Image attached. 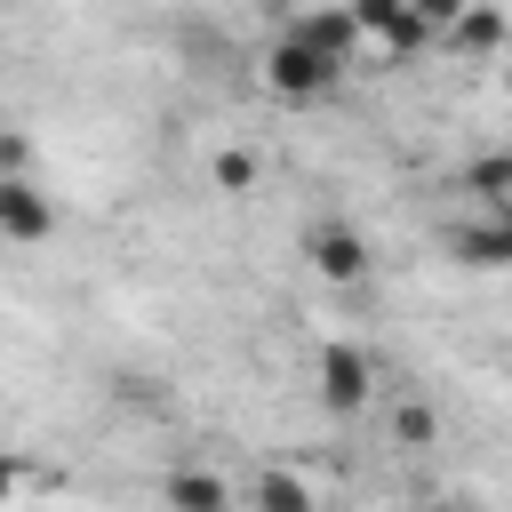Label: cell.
<instances>
[{
	"mask_svg": "<svg viewBox=\"0 0 512 512\" xmlns=\"http://www.w3.org/2000/svg\"><path fill=\"white\" fill-rule=\"evenodd\" d=\"M312 384H320V408H328V416H360V408L376 400V352L328 336V344L312 352Z\"/></svg>",
	"mask_w": 512,
	"mask_h": 512,
	"instance_id": "6da1fadb",
	"label": "cell"
},
{
	"mask_svg": "<svg viewBox=\"0 0 512 512\" xmlns=\"http://www.w3.org/2000/svg\"><path fill=\"white\" fill-rule=\"evenodd\" d=\"M256 72H264V88H272L280 104H320V96H336V88H344V72H336V64H320V56H312L304 40H288V32L264 48V64H256Z\"/></svg>",
	"mask_w": 512,
	"mask_h": 512,
	"instance_id": "7a4b0ae2",
	"label": "cell"
},
{
	"mask_svg": "<svg viewBox=\"0 0 512 512\" xmlns=\"http://www.w3.org/2000/svg\"><path fill=\"white\" fill-rule=\"evenodd\" d=\"M304 264L328 280V288H360L368 280V240H360V224H344V216H320L312 232H304Z\"/></svg>",
	"mask_w": 512,
	"mask_h": 512,
	"instance_id": "3957f363",
	"label": "cell"
},
{
	"mask_svg": "<svg viewBox=\"0 0 512 512\" xmlns=\"http://www.w3.org/2000/svg\"><path fill=\"white\" fill-rule=\"evenodd\" d=\"M344 16H352V24H360V40H376V48L392 56V64H400V56H424V48H432V32H424V24L408 16V0H344Z\"/></svg>",
	"mask_w": 512,
	"mask_h": 512,
	"instance_id": "277c9868",
	"label": "cell"
},
{
	"mask_svg": "<svg viewBox=\"0 0 512 512\" xmlns=\"http://www.w3.org/2000/svg\"><path fill=\"white\" fill-rule=\"evenodd\" d=\"M288 40H304V48H312L320 64H336V72H352V64H360V48H368V40H360V24L344 16V0H328V8H304V16L288 24Z\"/></svg>",
	"mask_w": 512,
	"mask_h": 512,
	"instance_id": "5b68a950",
	"label": "cell"
},
{
	"mask_svg": "<svg viewBox=\"0 0 512 512\" xmlns=\"http://www.w3.org/2000/svg\"><path fill=\"white\" fill-rule=\"evenodd\" d=\"M56 232V200L32 176H0V240L8 248H40Z\"/></svg>",
	"mask_w": 512,
	"mask_h": 512,
	"instance_id": "8992f818",
	"label": "cell"
},
{
	"mask_svg": "<svg viewBox=\"0 0 512 512\" xmlns=\"http://www.w3.org/2000/svg\"><path fill=\"white\" fill-rule=\"evenodd\" d=\"M448 256L464 272H504L512 264V216H456L448 224Z\"/></svg>",
	"mask_w": 512,
	"mask_h": 512,
	"instance_id": "52a82bcc",
	"label": "cell"
},
{
	"mask_svg": "<svg viewBox=\"0 0 512 512\" xmlns=\"http://www.w3.org/2000/svg\"><path fill=\"white\" fill-rule=\"evenodd\" d=\"M160 504L168 512H232V480L216 472V464H168V480H160Z\"/></svg>",
	"mask_w": 512,
	"mask_h": 512,
	"instance_id": "ba28073f",
	"label": "cell"
},
{
	"mask_svg": "<svg viewBox=\"0 0 512 512\" xmlns=\"http://www.w3.org/2000/svg\"><path fill=\"white\" fill-rule=\"evenodd\" d=\"M440 48L448 56H496L504 48V8L496 0H464V16L440 32Z\"/></svg>",
	"mask_w": 512,
	"mask_h": 512,
	"instance_id": "9c48e42d",
	"label": "cell"
},
{
	"mask_svg": "<svg viewBox=\"0 0 512 512\" xmlns=\"http://www.w3.org/2000/svg\"><path fill=\"white\" fill-rule=\"evenodd\" d=\"M248 504H256V512H320V488H312L304 472H288V464H264V472L248 480Z\"/></svg>",
	"mask_w": 512,
	"mask_h": 512,
	"instance_id": "30bf717a",
	"label": "cell"
},
{
	"mask_svg": "<svg viewBox=\"0 0 512 512\" xmlns=\"http://www.w3.org/2000/svg\"><path fill=\"white\" fill-rule=\"evenodd\" d=\"M456 184L472 192V208H480V216H512V152H480Z\"/></svg>",
	"mask_w": 512,
	"mask_h": 512,
	"instance_id": "8fae6325",
	"label": "cell"
},
{
	"mask_svg": "<svg viewBox=\"0 0 512 512\" xmlns=\"http://www.w3.org/2000/svg\"><path fill=\"white\" fill-rule=\"evenodd\" d=\"M256 176H264V160H256L248 144H224V152L208 160V184H216L224 200H248V192H256Z\"/></svg>",
	"mask_w": 512,
	"mask_h": 512,
	"instance_id": "7c38bea8",
	"label": "cell"
},
{
	"mask_svg": "<svg viewBox=\"0 0 512 512\" xmlns=\"http://www.w3.org/2000/svg\"><path fill=\"white\" fill-rule=\"evenodd\" d=\"M432 440H440V416H432L424 400H400V408H392V448H400V456H424Z\"/></svg>",
	"mask_w": 512,
	"mask_h": 512,
	"instance_id": "4fadbf2b",
	"label": "cell"
},
{
	"mask_svg": "<svg viewBox=\"0 0 512 512\" xmlns=\"http://www.w3.org/2000/svg\"><path fill=\"white\" fill-rule=\"evenodd\" d=\"M408 16H416V24L432 32V40H440V32H448V24L464 16V0H408Z\"/></svg>",
	"mask_w": 512,
	"mask_h": 512,
	"instance_id": "5bb4252c",
	"label": "cell"
},
{
	"mask_svg": "<svg viewBox=\"0 0 512 512\" xmlns=\"http://www.w3.org/2000/svg\"><path fill=\"white\" fill-rule=\"evenodd\" d=\"M16 488H24V456H16V448H0V512L16 504Z\"/></svg>",
	"mask_w": 512,
	"mask_h": 512,
	"instance_id": "9a60e30c",
	"label": "cell"
},
{
	"mask_svg": "<svg viewBox=\"0 0 512 512\" xmlns=\"http://www.w3.org/2000/svg\"><path fill=\"white\" fill-rule=\"evenodd\" d=\"M424 512H480V504H472V496H432Z\"/></svg>",
	"mask_w": 512,
	"mask_h": 512,
	"instance_id": "2e32d148",
	"label": "cell"
}]
</instances>
